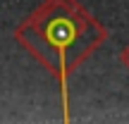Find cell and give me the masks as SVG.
I'll return each instance as SVG.
<instances>
[{"label": "cell", "mask_w": 129, "mask_h": 124, "mask_svg": "<svg viewBox=\"0 0 129 124\" xmlns=\"http://www.w3.org/2000/svg\"><path fill=\"white\" fill-rule=\"evenodd\" d=\"M12 36L57 79L62 107H67L69 74L103 46L108 29L79 0H43Z\"/></svg>", "instance_id": "1"}, {"label": "cell", "mask_w": 129, "mask_h": 124, "mask_svg": "<svg viewBox=\"0 0 129 124\" xmlns=\"http://www.w3.org/2000/svg\"><path fill=\"white\" fill-rule=\"evenodd\" d=\"M120 62H122V64H124V67L129 69V43H127L124 48H122V53H120Z\"/></svg>", "instance_id": "2"}]
</instances>
